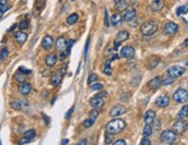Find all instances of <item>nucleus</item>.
Returning a JSON list of instances; mask_svg holds the SVG:
<instances>
[{
	"label": "nucleus",
	"mask_w": 188,
	"mask_h": 145,
	"mask_svg": "<svg viewBox=\"0 0 188 145\" xmlns=\"http://www.w3.org/2000/svg\"><path fill=\"white\" fill-rule=\"evenodd\" d=\"M126 127V123L124 120L121 119H113L112 121H110L106 126V131L112 134V135H115V134H119Z\"/></svg>",
	"instance_id": "f257e3e1"
},
{
	"label": "nucleus",
	"mask_w": 188,
	"mask_h": 145,
	"mask_svg": "<svg viewBox=\"0 0 188 145\" xmlns=\"http://www.w3.org/2000/svg\"><path fill=\"white\" fill-rule=\"evenodd\" d=\"M158 30V24L155 21H147L141 25V32L144 36H151Z\"/></svg>",
	"instance_id": "f03ea898"
},
{
	"label": "nucleus",
	"mask_w": 188,
	"mask_h": 145,
	"mask_svg": "<svg viewBox=\"0 0 188 145\" xmlns=\"http://www.w3.org/2000/svg\"><path fill=\"white\" fill-rule=\"evenodd\" d=\"M177 132H174L173 130H164L160 135V142L163 144H173L177 142Z\"/></svg>",
	"instance_id": "7ed1b4c3"
},
{
	"label": "nucleus",
	"mask_w": 188,
	"mask_h": 145,
	"mask_svg": "<svg viewBox=\"0 0 188 145\" xmlns=\"http://www.w3.org/2000/svg\"><path fill=\"white\" fill-rule=\"evenodd\" d=\"M173 99L177 103H185L188 100V91L185 89H178L173 93Z\"/></svg>",
	"instance_id": "20e7f679"
},
{
	"label": "nucleus",
	"mask_w": 188,
	"mask_h": 145,
	"mask_svg": "<svg viewBox=\"0 0 188 145\" xmlns=\"http://www.w3.org/2000/svg\"><path fill=\"white\" fill-rule=\"evenodd\" d=\"M185 74V68L181 67V66H172L168 69V75L173 77V78H177V77H180Z\"/></svg>",
	"instance_id": "39448f33"
},
{
	"label": "nucleus",
	"mask_w": 188,
	"mask_h": 145,
	"mask_svg": "<svg viewBox=\"0 0 188 145\" xmlns=\"http://www.w3.org/2000/svg\"><path fill=\"white\" fill-rule=\"evenodd\" d=\"M187 128H188V125L186 121H184V120H178V121H175V122L173 123L172 130H173L174 132H177V134H184V132L187 130Z\"/></svg>",
	"instance_id": "423d86ee"
},
{
	"label": "nucleus",
	"mask_w": 188,
	"mask_h": 145,
	"mask_svg": "<svg viewBox=\"0 0 188 145\" xmlns=\"http://www.w3.org/2000/svg\"><path fill=\"white\" fill-rule=\"evenodd\" d=\"M178 30H179V27H178V24L174 23V22H168V23L164 25V29H163L164 34H165V35H170V36L177 34Z\"/></svg>",
	"instance_id": "0eeeda50"
},
{
	"label": "nucleus",
	"mask_w": 188,
	"mask_h": 145,
	"mask_svg": "<svg viewBox=\"0 0 188 145\" xmlns=\"http://www.w3.org/2000/svg\"><path fill=\"white\" fill-rule=\"evenodd\" d=\"M155 103H156V105H157V106H159V107H166V106L170 104L169 96H166V94H162V96H159V97H157V98H156Z\"/></svg>",
	"instance_id": "6e6552de"
},
{
	"label": "nucleus",
	"mask_w": 188,
	"mask_h": 145,
	"mask_svg": "<svg viewBox=\"0 0 188 145\" xmlns=\"http://www.w3.org/2000/svg\"><path fill=\"white\" fill-rule=\"evenodd\" d=\"M31 92V84L28 82H22L20 83L19 87V93L22 96H28Z\"/></svg>",
	"instance_id": "1a4fd4ad"
},
{
	"label": "nucleus",
	"mask_w": 188,
	"mask_h": 145,
	"mask_svg": "<svg viewBox=\"0 0 188 145\" xmlns=\"http://www.w3.org/2000/svg\"><path fill=\"white\" fill-rule=\"evenodd\" d=\"M125 113H126V107L122 106V105H117V106H114V107L111 108V111H110V115H111L112 118L122 115V114H125Z\"/></svg>",
	"instance_id": "9d476101"
},
{
	"label": "nucleus",
	"mask_w": 188,
	"mask_h": 145,
	"mask_svg": "<svg viewBox=\"0 0 188 145\" xmlns=\"http://www.w3.org/2000/svg\"><path fill=\"white\" fill-rule=\"evenodd\" d=\"M120 55H121L122 58L131 59V58H133V56L135 55V50H134V47H132V46H125V47H122V50H121V52H120Z\"/></svg>",
	"instance_id": "9b49d317"
},
{
	"label": "nucleus",
	"mask_w": 188,
	"mask_h": 145,
	"mask_svg": "<svg viewBox=\"0 0 188 145\" xmlns=\"http://www.w3.org/2000/svg\"><path fill=\"white\" fill-rule=\"evenodd\" d=\"M11 107L16 111H22L28 107V104L24 100H14V101H11Z\"/></svg>",
	"instance_id": "f8f14e48"
},
{
	"label": "nucleus",
	"mask_w": 188,
	"mask_h": 145,
	"mask_svg": "<svg viewBox=\"0 0 188 145\" xmlns=\"http://www.w3.org/2000/svg\"><path fill=\"white\" fill-rule=\"evenodd\" d=\"M57 61H58V55H57L56 53L47 54L46 58H45V65H46V67H49V68L53 67L57 63Z\"/></svg>",
	"instance_id": "ddd939ff"
},
{
	"label": "nucleus",
	"mask_w": 188,
	"mask_h": 145,
	"mask_svg": "<svg viewBox=\"0 0 188 145\" xmlns=\"http://www.w3.org/2000/svg\"><path fill=\"white\" fill-rule=\"evenodd\" d=\"M90 105H91L93 108H97V109L102 108V107L104 106V99L95 96L94 98L90 99Z\"/></svg>",
	"instance_id": "4468645a"
},
{
	"label": "nucleus",
	"mask_w": 188,
	"mask_h": 145,
	"mask_svg": "<svg viewBox=\"0 0 188 145\" xmlns=\"http://www.w3.org/2000/svg\"><path fill=\"white\" fill-rule=\"evenodd\" d=\"M53 43H54L53 37L45 36L44 38H43V40H42V47H43L44 50H50V49L52 47Z\"/></svg>",
	"instance_id": "2eb2a0df"
},
{
	"label": "nucleus",
	"mask_w": 188,
	"mask_h": 145,
	"mask_svg": "<svg viewBox=\"0 0 188 145\" xmlns=\"http://www.w3.org/2000/svg\"><path fill=\"white\" fill-rule=\"evenodd\" d=\"M160 85H162V78L160 77H155V78L150 80L149 83H148V87L151 90H157V89L160 88Z\"/></svg>",
	"instance_id": "dca6fc26"
},
{
	"label": "nucleus",
	"mask_w": 188,
	"mask_h": 145,
	"mask_svg": "<svg viewBox=\"0 0 188 145\" xmlns=\"http://www.w3.org/2000/svg\"><path fill=\"white\" fill-rule=\"evenodd\" d=\"M135 16H136V11L134 8H129V9H127L125 12V14L122 16V20L126 21V22H131V21H133L135 18Z\"/></svg>",
	"instance_id": "f3484780"
},
{
	"label": "nucleus",
	"mask_w": 188,
	"mask_h": 145,
	"mask_svg": "<svg viewBox=\"0 0 188 145\" xmlns=\"http://www.w3.org/2000/svg\"><path fill=\"white\" fill-rule=\"evenodd\" d=\"M27 38H28V35H27L25 32H23L22 30H20V31H18V32L14 34V39H15V42H18L19 44L25 43Z\"/></svg>",
	"instance_id": "a211bd4d"
},
{
	"label": "nucleus",
	"mask_w": 188,
	"mask_h": 145,
	"mask_svg": "<svg viewBox=\"0 0 188 145\" xmlns=\"http://www.w3.org/2000/svg\"><path fill=\"white\" fill-rule=\"evenodd\" d=\"M164 7V1L163 0H153L150 5V9L153 12H159Z\"/></svg>",
	"instance_id": "6ab92c4d"
},
{
	"label": "nucleus",
	"mask_w": 188,
	"mask_h": 145,
	"mask_svg": "<svg viewBox=\"0 0 188 145\" xmlns=\"http://www.w3.org/2000/svg\"><path fill=\"white\" fill-rule=\"evenodd\" d=\"M56 49L58 51H64L65 49H67V40L64 38V37H60V38H58V40H57L56 43Z\"/></svg>",
	"instance_id": "aec40b11"
},
{
	"label": "nucleus",
	"mask_w": 188,
	"mask_h": 145,
	"mask_svg": "<svg viewBox=\"0 0 188 145\" xmlns=\"http://www.w3.org/2000/svg\"><path fill=\"white\" fill-rule=\"evenodd\" d=\"M61 80H62V75H61L59 72H54V74L52 75L51 80H50V83H51V85H52V87H57V85H59V84H60Z\"/></svg>",
	"instance_id": "412c9836"
},
{
	"label": "nucleus",
	"mask_w": 188,
	"mask_h": 145,
	"mask_svg": "<svg viewBox=\"0 0 188 145\" xmlns=\"http://www.w3.org/2000/svg\"><path fill=\"white\" fill-rule=\"evenodd\" d=\"M155 118H156V113L153 111H148L144 115V122L146 125H151L152 122H155Z\"/></svg>",
	"instance_id": "4be33fe9"
},
{
	"label": "nucleus",
	"mask_w": 188,
	"mask_h": 145,
	"mask_svg": "<svg viewBox=\"0 0 188 145\" xmlns=\"http://www.w3.org/2000/svg\"><path fill=\"white\" fill-rule=\"evenodd\" d=\"M121 21H122V16L119 14V13H115V14H113L112 18H111V24H112L113 27H117V25H119L120 23H121Z\"/></svg>",
	"instance_id": "5701e85b"
},
{
	"label": "nucleus",
	"mask_w": 188,
	"mask_h": 145,
	"mask_svg": "<svg viewBox=\"0 0 188 145\" xmlns=\"http://www.w3.org/2000/svg\"><path fill=\"white\" fill-rule=\"evenodd\" d=\"M117 39L115 40H118V42H124V40H126V39H128L129 38V34H128V31H126V30H121V31H119L118 32V35L115 37Z\"/></svg>",
	"instance_id": "b1692460"
},
{
	"label": "nucleus",
	"mask_w": 188,
	"mask_h": 145,
	"mask_svg": "<svg viewBox=\"0 0 188 145\" xmlns=\"http://www.w3.org/2000/svg\"><path fill=\"white\" fill-rule=\"evenodd\" d=\"M115 8L117 11H124L127 8V1L126 0H115Z\"/></svg>",
	"instance_id": "393cba45"
},
{
	"label": "nucleus",
	"mask_w": 188,
	"mask_h": 145,
	"mask_svg": "<svg viewBox=\"0 0 188 145\" xmlns=\"http://www.w3.org/2000/svg\"><path fill=\"white\" fill-rule=\"evenodd\" d=\"M25 77H27V75L25 74H23L22 72H15V75H14V80L16 81V82H19V83H22V82H24L25 81Z\"/></svg>",
	"instance_id": "a878e982"
},
{
	"label": "nucleus",
	"mask_w": 188,
	"mask_h": 145,
	"mask_svg": "<svg viewBox=\"0 0 188 145\" xmlns=\"http://www.w3.org/2000/svg\"><path fill=\"white\" fill-rule=\"evenodd\" d=\"M158 62H159V58H157V56H151L150 60L147 62V66H148V68H155V67L158 65Z\"/></svg>",
	"instance_id": "bb28decb"
},
{
	"label": "nucleus",
	"mask_w": 188,
	"mask_h": 145,
	"mask_svg": "<svg viewBox=\"0 0 188 145\" xmlns=\"http://www.w3.org/2000/svg\"><path fill=\"white\" fill-rule=\"evenodd\" d=\"M77 20H78V15L77 14H71L68 18H67V24H69V25H73V24H75L76 22H77Z\"/></svg>",
	"instance_id": "cd10ccee"
},
{
	"label": "nucleus",
	"mask_w": 188,
	"mask_h": 145,
	"mask_svg": "<svg viewBox=\"0 0 188 145\" xmlns=\"http://www.w3.org/2000/svg\"><path fill=\"white\" fill-rule=\"evenodd\" d=\"M188 116V105H185L182 108L180 109L179 114H178V118L179 119H184V118H187Z\"/></svg>",
	"instance_id": "c85d7f7f"
},
{
	"label": "nucleus",
	"mask_w": 188,
	"mask_h": 145,
	"mask_svg": "<svg viewBox=\"0 0 188 145\" xmlns=\"http://www.w3.org/2000/svg\"><path fill=\"white\" fill-rule=\"evenodd\" d=\"M24 137H28V138H30L31 141L36 137V131L34 130V129H30V130H27L25 132H24V135H23Z\"/></svg>",
	"instance_id": "c756f323"
},
{
	"label": "nucleus",
	"mask_w": 188,
	"mask_h": 145,
	"mask_svg": "<svg viewBox=\"0 0 188 145\" xmlns=\"http://www.w3.org/2000/svg\"><path fill=\"white\" fill-rule=\"evenodd\" d=\"M102 72H104L105 75H111V74H112V68H111V66H110V63H109V62H107V63H105V65L103 66Z\"/></svg>",
	"instance_id": "7c9ffc66"
},
{
	"label": "nucleus",
	"mask_w": 188,
	"mask_h": 145,
	"mask_svg": "<svg viewBox=\"0 0 188 145\" xmlns=\"http://www.w3.org/2000/svg\"><path fill=\"white\" fill-rule=\"evenodd\" d=\"M152 134V128L150 125H146V127L143 128V136L144 137H149Z\"/></svg>",
	"instance_id": "2f4dec72"
},
{
	"label": "nucleus",
	"mask_w": 188,
	"mask_h": 145,
	"mask_svg": "<svg viewBox=\"0 0 188 145\" xmlns=\"http://www.w3.org/2000/svg\"><path fill=\"white\" fill-rule=\"evenodd\" d=\"M95 121H96L95 119H93V118H90V116H89V119H87V120H84V121H83V127L90 128L95 123Z\"/></svg>",
	"instance_id": "473e14b6"
},
{
	"label": "nucleus",
	"mask_w": 188,
	"mask_h": 145,
	"mask_svg": "<svg viewBox=\"0 0 188 145\" xmlns=\"http://www.w3.org/2000/svg\"><path fill=\"white\" fill-rule=\"evenodd\" d=\"M188 12V4L185 6H181L177 9V15H181V14H187Z\"/></svg>",
	"instance_id": "72a5a7b5"
},
{
	"label": "nucleus",
	"mask_w": 188,
	"mask_h": 145,
	"mask_svg": "<svg viewBox=\"0 0 188 145\" xmlns=\"http://www.w3.org/2000/svg\"><path fill=\"white\" fill-rule=\"evenodd\" d=\"M8 56V49L7 47H2L0 50V60H5Z\"/></svg>",
	"instance_id": "f704fd0d"
},
{
	"label": "nucleus",
	"mask_w": 188,
	"mask_h": 145,
	"mask_svg": "<svg viewBox=\"0 0 188 145\" xmlns=\"http://www.w3.org/2000/svg\"><path fill=\"white\" fill-rule=\"evenodd\" d=\"M28 27H29V21L28 20H22L19 23V28L21 30H25V29H28Z\"/></svg>",
	"instance_id": "c9c22d12"
},
{
	"label": "nucleus",
	"mask_w": 188,
	"mask_h": 145,
	"mask_svg": "<svg viewBox=\"0 0 188 145\" xmlns=\"http://www.w3.org/2000/svg\"><path fill=\"white\" fill-rule=\"evenodd\" d=\"M173 81H174V78L173 77H165V78H163L162 80V85H170V84H172L173 83Z\"/></svg>",
	"instance_id": "e433bc0d"
},
{
	"label": "nucleus",
	"mask_w": 188,
	"mask_h": 145,
	"mask_svg": "<svg viewBox=\"0 0 188 145\" xmlns=\"http://www.w3.org/2000/svg\"><path fill=\"white\" fill-rule=\"evenodd\" d=\"M91 90H102L103 89V84L102 83H93L90 84Z\"/></svg>",
	"instance_id": "4c0bfd02"
},
{
	"label": "nucleus",
	"mask_w": 188,
	"mask_h": 145,
	"mask_svg": "<svg viewBox=\"0 0 188 145\" xmlns=\"http://www.w3.org/2000/svg\"><path fill=\"white\" fill-rule=\"evenodd\" d=\"M96 81H97V75L94 74V72L90 74V75H89V78H88V84H93Z\"/></svg>",
	"instance_id": "58836bf2"
},
{
	"label": "nucleus",
	"mask_w": 188,
	"mask_h": 145,
	"mask_svg": "<svg viewBox=\"0 0 188 145\" xmlns=\"http://www.w3.org/2000/svg\"><path fill=\"white\" fill-rule=\"evenodd\" d=\"M105 143L106 144H111L112 143V134H110V132H105Z\"/></svg>",
	"instance_id": "ea45409f"
},
{
	"label": "nucleus",
	"mask_w": 188,
	"mask_h": 145,
	"mask_svg": "<svg viewBox=\"0 0 188 145\" xmlns=\"http://www.w3.org/2000/svg\"><path fill=\"white\" fill-rule=\"evenodd\" d=\"M44 6V0H37L36 4H35V8L36 9H42Z\"/></svg>",
	"instance_id": "a19ab883"
},
{
	"label": "nucleus",
	"mask_w": 188,
	"mask_h": 145,
	"mask_svg": "<svg viewBox=\"0 0 188 145\" xmlns=\"http://www.w3.org/2000/svg\"><path fill=\"white\" fill-rule=\"evenodd\" d=\"M11 8V6H7V5H5V6H0V18L2 16V14H5L6 13V11L7 9H9Z\"/></svg>",
	"instance_id": "79ce46f5"
},
{
	"label": "nucleus",
	"mask_w": 188,
	"mask_h": 145,
	"mask_svg": "<svg viewBox=\"0 0 188 145\" xmlns=\"http://www.w3.org/2000/svg\"><path fill=\"white\" fill-rule=\"evenodd\" d=\"M68 54H69V53H68L67 51H65V50H64V51H61V53H60V55H59V60H65V59H66V56H67Z\"/></svg>",
	"instance_id": "37998d69"
},
{
	"label": "nucleus",
	"mask_w": 188,
	"mask_h": 145,
	"mask_svg": "<svg viewBox=\"0 0 188 145\" xmlns=\"http://www.w3.org/2000/svg\"><path fill=\"white\" fill-rule=\"evenodd\" d=\"M105 25H106V27L110 25V18H109V12H107V9H105Z\"/></svg>",
	"instance_id": "c03bdc74"
},
{
	"label": "nucleus",
	"mask_w": 188,
	"mask_h": 145,
	"mask_svg": "<svg viewBox=\"0 0 188 145\" xmlns=\"http://www.w3.org/2000/svg\"><path fill=\"white\" fill-rule=\"evenodd\" d=\"M29 142H31V139L23 136V137L21 138V141H20V144H27V143H29Z\"/></svg>",
	"instance_id": "a18cd8bd"
},
{
	"label": "nucleus",
	"mask_w": 188,
	"mask_h": 145,
	"mask_svg": "<svg viewBox=\"0 0 188 145\" xmlns=\"http://www.w3.org/2000/svg\"><path fill=\"white\" fill-rule=\"evenodd\" d=\"M106 96H107V92H105V91H100V92H98L96 94V97H99V98H104Z\"/></svg>",
	"instance_id": "49530a36"
},
{
	"label": "nucleus",
	"mask_w": 188,
	"mask_h": 145,
	"mask_svg": "<svg viewBox=\"0 0 188 145\" xmlns=\"http://www.w3.org/2000/svg\"><path fill=\"white\" fill-rule=\"evenodd\" d=\"M19 70H20V72H22L23 74H25L27 76H28L29 74H31V70H28V69H25V68H23V67H20Z\"/></svg>",
	"instance_id": "de8ad7c7"
},
{
	"label": "nucleus",
	"mask_w": 188,
	"mask_h": 145,
	"mask_svg": "<svg viewBox=\"0 0 188 145\" xmlns=\"http://www.w3.org/2000/svg\"><path fill=\"white\" fill-rule=\"evenodd\" d=\"M113 144L114 145H126V142H125L124 139H118V141L113 142Z\"/></svg>",
	"instance_id": "09e8293b"
},
{
	"label": "nucleus",
	"mask_w": 188,
	"mask_h": 145,
	"mask_svg": "<svg viewBox=\"0 0 188 145\" xmlns=\"http://www.w3.org/2000/svg\"><path fill=\"white\" fill-rule=\"evenodd\" d=\"M151 142L148 139V138H143L142 141H141V145H150Z\"/></svg>",
	"instance_id": "8fccbe9b"
},
{
	"label": "nucleus",
	"mask_w": 188,
	"mask_h": 145,
	"mask_svg": "<svg viewBox=\"0 0 188 145\" xmlns=\"http://www.w3.org/2000/svg\"><path fill=\"white\" fill-rule=\"evenodd\" d=\"M67 66H68V65L66 63V65H64V66H62V68L60 69V72H60L61 75H64V74L66 72V70H67Z\"/></svg>",
	"instance_id": "3c124183"
},
{
	"label": "nucleus",
	"mask_w": 188,
	"mask_h": 145,
	"mask_svg": "<svg viewBox=\"0 0 188 145\" xmlns=\"http://www.w3.org/2000/svg\"><path fill=\"white\" fill-rule=\"evenodd\" d=\"M73 111H74V107H72V108L67 112V114H66V119H68V118H69V116L73 114Z\"/></svg>",
	"instance_id": "603ef678"
},
{
	"label": "nucleus",
	"mask_w": 188,
	"mask_h": 145,
	"mask_svg": "<svg viewBox=\"0 0 188 145\" xmlns=\"http://www.w3.org/2000/svg\"><path fill=\"white\" fill-rule=\"evenodd\" d=\"M16 27H18V24H16V23H14V24H13V25L7 30V31H8V32H12V31H14V29H15Z\"/></svg>",
	"instance_id": "864d4df0"
},
{
	"label": "nucleus",
	"mask_w": 188,
	"mask_h": 145,
	"mask_svg": "<svg viewBox=\"0 0 188 145\" xmlns=\"http://www.w3.org/2000/svg\"><path fill=\"white\" fill-rule=\"evenodd\" d=\"M187 46H188V38L184 42V43H182V44H181V46H180V47H187Z\"/></svg>",
	"instance_id": "5fc2aeb1"
},
{
	"label": "nucleus",
	"mask_w": 188,
	"mask_h": 145,
	"mask_svg": "<svg viewBox=\"0 0 188 145\" xmlns=\"http://www.w3.org/2000/svg\"><path fill=\"white\" fill-rule=\"evenodd\" d=\"M77 144L78 145H86L87 144V139H82V141H81V142H78Z\"/></svg>",
	"instance_id": "6e6d98bb"
},
{
	"label": "nucleus",
	"mask_w": 188,
	"mask_h": 145,
	"mask_svg": "<svg viewBox=\"0 0 188 145\" xmlns=\"http://www.w3.org/2000/svg\"><path fill=\"white\" fill-rule=\"evenodd\" d=\"M61 144H64V145L68 144V139H62V141H61Z\"/></svg>",
	"instance_id": "4d7b16f0"
},
{
	"label": "nucleus",
	"mask_w": 188,
	"mask_h": 145,
	"mask_svg": "<svg viewBox=\"0 0 188 145\" xmlns=\"http://www.w3.org/2000/svg\"><path fill=\"white\" fill-rule=\"evenodd\" d=\"M186 66H187V67H188V61H187V63H186Z\"/></svg>",
	"instance_id": "13d9d810"
}]
</instances>
